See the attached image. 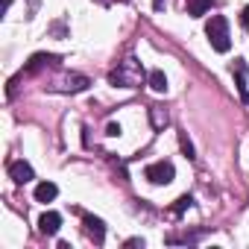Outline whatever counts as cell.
I'll return each mask as SVG.
<instances>
[{"instance_id": "277c9868", "label": "cell", "mask_w": 249, "mask_h": 249, "mask_svg": "<svg viewBox=\"0 0 249 249\" xmlns=\"http://www.w3.org/2000/svg\"><path fill=\"white\" fill-rule=\"evenodd\" d=\"M9 176H12V182L15 185H27V182H33L36 179V173H33V167L21 159V161H9Z\"/></svg>"}, {"instance_id": "d6986e66", "label": "cell", "mask_w": 249, "mask_h": 249, "mask_svg": "<svg viewBox=\"0 0 249 249\" xmlns=\"http://www.w3.org/2000/svg\"><path fill=\"white\" fill-rule=\"evenodd\" d=\"M153 6H156V12H161L164 9V0H153Z\"/></svg>"}, {"instance_id": "6da1fadb", "label": "cell", "mask_w": 249, "mask_h": 249, "mask_svg": "<svg viewBox=\"0 0 249 249\" xmlns=\"http://www.w3.org/2000/svg\"><path fill=\"white\" fill-rule=\"evenodd\" d=\"M108 82H111L114 88H141V82H144V71H141V65L129 56L126 62H120V65L108 73Z\"/></svg>"}, {"instance_id": "52a82bcc", "label": "cell", "mask_w": 249, "mask_h": 249, "mask_svg": "<svg viewBox=\"0 0 249 249\" xmlns=\"http://www.w3.org/2000/svg\"><path fill=\"white\" fill-rule=\"evenodd\" d=\"M59 226H62V214H56V211H44V214L38 217V229H41V234H56Z\"/></svg>"}, {"instance_id": "ac0fdd59", "label": "cell", "mask_w": 249, "mask_h": 249, "mask_svg": "<svg viewBox=\"0 0 249 249\" xmlns=\"http://www.w3.org/2000/svg\"><path fill=\"white\" fill-rule=\"evenodd\" d=\"M126 246H144V240L141 237H132V240H126Z\"/></svg>"}, {"instance_id": "9a60e30c", "label": "cell", "mask_w": 249, "mask_h": 249, "mask_svg": "<svg viewBox=\"0 0 249 249\" xmlns=\"http://www.w3.org/2000/svg\"><path fill=\"white\" fill-rule=\"evenodd\" d=\"M179 144H182V153H185V159H191V161H194V159H196V156H194V144L188 141V135H185V132L179 135Z\"/></svg>"}, {"instance_id": "4fadbf2b", "label": "cell", "mask_w": 249, "mask_h": 249, "mask_svg": "<svg viewBox=\"0 0 249 249\" xmlns=\"http://www.w3.org/2000/svg\"><path fill=\"white\" fill-rule=\"evenodd\" d=\"M150 120H153V129H164L167 126V111L161 106H150Z\"/></svg>"}, {"instance_id": "3957f363", "label": "cell", "mask_w": 249, "mask_h": 249, "mask_svg": "<svg viewBox=\"0 0 249 249\" xmlns=\"http://www.w3.org/2000/svg\"><path fill=\"white\" fill-rule=\"evenodd\" d=\"M144 176H147L153 185H170L173 176H176V167H173L170 161H156V164H150V167L144 170Z\"/></svg>"}, {"instance_id": "9c48e42d", "label": "cell", "mask_w": 249, "mask_h": 249, "mask_svg": "<svg viewBox=\"0 0 249 249\" xmlns=\"http://www.w3.org/2000/svg\"><path fill=\"white\" fill-rule=\"evenodd\" d=\"M56 62H59L56 56H47V53H38V56H33V59H30V65H27L24 71H27V73H36V71H41L44 65H56Z\"/></svg>"}, {"instance_id": "5b68a950", "label": "cell", "mask_w": 249, "mask_h": 249, "mask_svg": "<svg viewBox=\"0 0 249 249\" xmlns=\"http://www.w3.org/2000/svg\"><path fill=\"white\" fill-rule=\"evenodd\" d=\"M82 226H85V234H88L94 243H103V240H106V226H103V220L85 214V217H82Z\"/></svg>"}, {"instance_id": "e0dca14e", "label": "cell", "mask_w": 249, "mask_h": 249, "mask_svg": "<svg viewBox=\"0 0 249 249\" xmlns=\"http://www.w3.org/2000/svg\"><path fill=\"white\" fill-rule=\"evenodd\" d=\"M240 21H243V27H246V30H249V6H246V9H243V15H240Z\"/></svg>"}, {"instance_id": "7c38bea8", "label": "cell", "mask_w": 249, "mask_h": 249, "mask_svg": "<svg viewBox=\"0 0 249 249\" xmlns=\"http://www.w3.org/2000/svg\"><path fill=\"white\" fill-rule=\"evenodd\" d=\"M211 9V0H188V15L191 18H202Z\"/></svg>"}, {"instance_id": "7a4b0ae2", "label": "cell", "mask_w": 249, "mask_h": 249, "mask_svg": "<svg viewBox=\"0 0 249 249\" xmlns=\"http://www.w3.org/2000/svg\"><path fill=\"white\" fill-rule=\"evenodd\" d=\"M205 36H208V41H211V47H214L217 53H229L231 36H229V21H226L223 15H211V18H208Z\"/></svg>"}, {"instance_id": "2e32d148", "label": "cell", "mask_w": 249, "mask_h": 249, "mask_svg": "<svg viewBox=\"0 0 249 249\" xmlns=\"http://www.w3.org/2000/svg\"><path fill=\"white\" fill-rule=\"evenodd\" d=\"M106 132L114 138V135H120V126H117V123H108V129H106Z\"/></svg>"}, {"instance_id": "8992f818", "label": "cell", "mask_w": 249, "mask_h": 249, "mask_svg": "<svg viewBox=\"0 0 249 249\" xmlns=\"http://www.w3.org/2000/svg\"><path fill=\"white\" fill-rule=\"evenodd\" d=\"M88 88V79L85 76H79V73H68V76H62V82H56V91H85Z\"/></svg>"}, {"instance_id": "ba28073f", "label": "cell", "mask_w": 249, "mask_h": 249, "mask_svg": "<svg viewBox=\"0 0 249 249\" xmlns=\"http://www.w3.org/2000/svg\"><path fill=\"white\" fill-rule=\"evenodd\" d=\"M231 71H234V76H237V88H240V97H243V100H249V91H246V62H243V59H234Z\"/></svg>"}, {"instance_id": "8fae6325", "label": "cell", "mask_w": 249, "mask_h": 249, "mask_svg": "<svg viewBox=\"0 0 249 249\" xmlns=\"http://www.w3.org/2000/svg\"><path fill=\"white\" fill-rule=\"evenodd\" d=\"M147 85H150L153 91L164 94V91H167V76H164L161 71H150V76H147Z\"/></svg>"}, {"instance_id": "30bf717a", "label": "cell", "mask_w": 249, "mask_h": 249, "mask_svg": "<svg viewBox=\"0 0 249 249\" xmlns=\"http://www.w3.org/2000/svg\"><path fill=\"white\" fill-rule=\"evenodd\" d=\"M56 194H59V188H56L53 182H41V185L36 188V199H38V202H53Z\"/></svg>"}, {"instance_id": "5bb4252c", "label": "cell", "mask_w": 249, "mask_h": 249, "mask_svg": "<svg viewBox=\"0 0 249 249\" xmlns=\"http://www.w3.org/2000/svg\"><path fill=\"white\" fill-rule=\"evenodd\" d=\"M191 205H194V196H191V194H185V196H179V199H176V205H173L170 211H173V214H182V211H188Z\"/></svg>"}]
</instances>
